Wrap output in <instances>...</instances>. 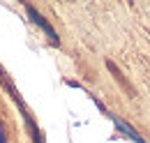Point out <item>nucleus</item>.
<instances>
[{
  "mask_svg": "<svg viewBox=\"0 0 150 143\" xmlns=\"http://www.w3.org/2000/svg\"><path fill=\"white\" fill-rule=\"evenodd\" d=\"M97 106L102 108V113H106V115H109V118L113 120V125H115L118 129H120V134H125V136H127V139H132L134 143H146V141H143V136H141V134H139V132H136V129H134V127H132L129 122H125V120H122V118H118L115 113H111V111H106V108L102 106L99 102H97Z\"/></svg>",
  "mask_w": 150,
  "mask_h": 143,
  "instance_id": "nucleus-1",
  "label": "nucleus"
},
{
  "mask_svg": "<svg viewBox=\"0 0 150 143\" xmlns=\"http://www.w3.org/2000/svg\"><path fill=\"white\" fill-rule=\"evenodd\" d=\"M25 12H28V16H30V21H33L35 25H39V28H42V30H44V33L49 35V39H51V42H53V44L58 46V44H60V39H58L56 30H53V25H51V23H49L46 18L42 16V14H39V12L35 9V7H33V5H25Z\"/></svg>",
  "mask_w": 150,
  "mask_h": 143,
  "instance_id": "nucleus-2",
  "label": "nucleus"
},
{
  "mask_svg": "<svg viewBox=\"0 0 150 143\" xmlns=\"http://www.w3.org/2000/svg\"><path fill=\"white\" fill-rule=\"evenodd\" d=\"M0 143H7V141H5V132H2V127H0Z\"/></svg>",
  "mask_w": 150,
  "mask_h": 143,
  "instance_id": "nucleus-3",
  "label": "nucleus"
}]
</instances>
